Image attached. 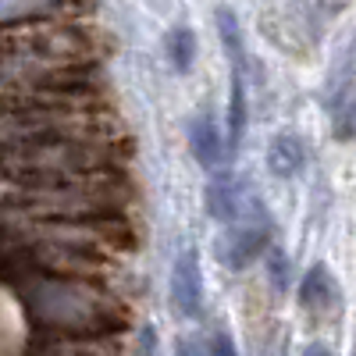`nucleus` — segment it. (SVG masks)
I'll use <instances>...</instances> for the list:
<instances>
[{
    "instance_id": "7ed1b4c3",
    "label": "nucleus",
    "mask_w": 356,
    "mask_h": 356,
    "mask_svg": "<svg viewBox=\"0 0 356 356\" xmlns=\"http://www.w3.org/2000/svg\"><path fill=\"white\" fill-rule=\"evenodd\" d=\"M143 228L136 211L118 214H79V218H18L4 214V243H68L97 246L111 253H136Z\"/></svg>"
},
{
    "instance_id": "6e6552de",
    "label": "nucleus",
    "mask_w": 356,
    "mask_h": 356,
    "mask_svg": "<svg viewBox=\"0 0 356 356\" xmlns=\"http://www.w3.org/2000/svg\"><path fill=\"white\" fill-rule=\"evenodd\" d=\"M267 250H271V221H267L264 203L257 196H250L239 211V221L232 225L228 250L221 253V260L228 267H246L250 260H257Z\"/></svg>"
},
{
    "instance_id": "f8f14e48",
    "label": "nucleus",
    "mask_w": 356,
    "mask_h": 356,
    "mask_svg": "<svg viewBox=\"0 0 356 356\" xmlns=\"http://www.w3.org/2000/svg\"><path fill=\"white\" fill-rule=\"evenodd\" d=\"M207 211H211L221 225H235L243 211V196H239V182L232 178V171H218L207 186Z\"/></svg>"
},
{
    "instance_id": "423d86ee",
    "label": "nucleus",
    "mask_w": 356,
    "mask_h": 356,
    "mask_svg": "<svg viewBox=\"0 0 356 356\" xmlns=\"http://www.w3.org/2000/svg\"><path fill=\"white\" fill-rule=\"evenodd\" d=\"M114 93L107 82L68 86V89H15L4 93V118L36 114H114Z\"/></svg>"
},
{
    "instance_id": "2eb2a0df",
    "label": "nucleus",
    "mask_w": 356,
    "mask_h": 356,
    "mask_svg": "<svg viewBox=\"0 0 356 356\" xmlns=\"http://www.w3.org/2000/svg\"><path fill=\"white\" fill-rule=\"evenodd\" d=\"M218 33H221V43H225V54L232 61V72H246V43H243V29H239V18H235L232 8H218Z\"/></svg>"
},
{
    "instance_id": "4be33fe9",
    "label": "nucleus",
    "mask_w": 356,
    "mask_h": 356,
    "mask_svg": "<svg viewBox=\"0 0 356 356\" xmlns=\"http://www.w3.org/2000/svg\"><path fill=\"white\" fill-rule=\"evenodd\" d=\"M303 356H332V349L324 346V342H310V346L303 349Z\"/></svg>"
},
{
    "instance_id": "412c9836",
    "label": "nucleus",
    "mask_w": 356,
    "mask_h": 356,
    "mask_svg": "<svg viewBox=\"0 0 356 356\" xmlns=\"http://www.w3.org/2000/svg\"><path fill=\"white\" fill-rule=\"evenodd\" d=\"M139 346H143V356H157V335H154V328H150V324L143 328V339H139Z\"/></svg>"
},
{
    "instance_id": "20e7f679",
    "label": "nucleus",
    "mask_w": 356,
    "mask_h": 356,
    "mask_svg": "<svg viewBox=\"0 0 356 356\" xmlns=\"http://www.w3.org/2000/svg\"><path fill=\"white\" fill-rule=\"evenodd\" d=\"M4 57L25 61H104V36L89 18L4 25Z\"/></svg>"
},
{
    "instance_id": "f3484780",
    "label": "nucleus",
    "mask_w": 356,
    "mask_h": 356,
    "mask_svg": "<svg viewBox=\"0 0 356 356\" xmlns=\"http://www.w3.org/2000/svg\"><path fill=\"white\" fill-rule=\"evenodd\" d=\"M193 33L189 29H171L168 33V61H171V68H178V72H186L189 65H193Z\"/></svg>"
},
{
    "instance_id": "0eeeda50",
    "label": "nucleus",
    "mask_w": 356,
    "mask_h": 356,
    "mask_svg": "<svg viewBox=\"0 0 356 356\" xmlns=\"http://www.w3.org/2000/svg\"><path fill=\"white\" fill-rule=\"evenodd\" d=\"M104 79V61H25L4 57V93L15 89H68L97 86Z\"/></svg>"
},
{
    "instance_id": "1a4fd4ad",
    "label": "nucleus",
    "mask_w": 356,
    "mask_h": 356,
    "mask_svg": "<svg viewBox=\"0 0 356 356\" xmlns=\"http://www.w3.org/2000/svg\"><path fill=\"white\" fill-rule=\"evenodd\" d=\"M171 303L182 317H200L203 314V271H200V257L196 250H178L171 264Z\"/></svg>"
},
{
    "instance_id": "aec40b11",
    "label": "nucleus",
    "mask_w": 356,
    "mask_h": 356,
    "mask_svg": "<svg viewBox=\"0 0 356 356\" xmlns=\"http://www.w3.org/2000/svg\"><path fill=\"white\" fill-rule=\"evenodd\" d=\"M175 356H211V353H207V339L200 342V339L182 335V339L175 342Z\"/></svg>"
},
{
    "instance_id": "f03ea898",
    "label": "nucleus",
    "mask_w": 356,
    "mask_h": 356,
    "mask_svg": "<svg viewBox=\"0 0 356 356\" xmlns=\"http://www.w3.org/2000/svg\"><path fill=\"white\" fill-rule=\"evenodd\" d=\"M132 171L86 175L65 182H25L4 186V214L18 218H79V214H118L136 211Z\"/></svg>"
},
{
    "instance_id": "9d476101",
    "label": "nucleus",
    "mask_w": 356,
    "mask_h": 356,
    "mask_svg": "<svg viewBox=\"0 0 356 356\" xmlns=\"http://www.w3.org/2000/svg\"><path fill=\"white\" fill-rule=\"evenodd\" d=\"M4 25L50 22V18H89L93 0H4Z\"/></svg>"
},
{
    "instance_id": "4468645a",
    "label": "nucleus",
    "mask_w": 356,
    "mask_h": 356,
    "mask_svg": "<svg viewBox=\"0 0 356 356\" xmlns=\"http://www.w3.org/2000/svg\"><path fill=\"white\" fill-rule=\"evenodd\" d=\"M303 161H307V154H303V143L296 132H278L271 139V146H267V164H271V171L278 178H292L303 168Z\"/></svg>"
},
{
    "instance_id": "5701e85b",
    "label": "nucleus",
    "mask_w": 356,
    "mask_h": 356,
    "mask_svg": "<svg viewBox=\"0 0 356 356\" xmlns=\"http://www.w3.org/2000/svg\"><path fill=\"white\" fill-rule=\"evenodd\" d=\"M353 356H356V349H353Z\"/></svg>"
},
{
    "instance_id": "6ab92c4d",
    "label": "nucleus",
    "mask_w": 356,
    "mask_h": 356,
    "mask_svg": "<svg viewBox=\"0 0 356 356\" xmlns=\"http://www.w3.org/2000/svg\"><path fill=\"white\" fill-rule=\"evenodd\" d=\"M207 353H211V356H239V349H235L228 328H221V324H218L211 335H207Z\"/></svg>"
},
{
    "instance_id": "f257e3e1",
    "label": "nucleus",
    "mask_w": 356,
    "mask_h": 356,
    "mask_svg": "<svg viewBox=\"0 0 356 356\" xmlns=\"http://www.w3.org/2000/svg\"><path fill=\"white\" fill-rule=\"evenodd\" d=\"M111 171H132V139L129 136L4 146V186L65 182V178L111 175Z\"/></svg>"
},
{
    "instance_id": "a211bd4d",
    "label": "nucleus",
    "mask_w": 356,
    "mask_h": 356,
    "mask_svg": "<svg viewBox=\"0 0 356 356\" xmlns=\"http://www.w3.org/2000/svg\"><path fill=\"white\" fill-rule=\"evenodd\" d=\"M264 257H267V278H271V285L275 289H285L289 285V257L278 246H271Z\"/></svg>"
},
{
    "instance_id": "dca6fc26",
    "label": "nucleus",
    "mask_w": 356,
    "mask_h": 356,
    "mask_svg": "<svg viewBox=\"0 0 356 356\" xmlns=\"http://www.w3.org/2000/svg\"><path fill=\"white\" fill-rule=\"evenodd\" d=\"M246 132V97H243V75L232 72V104H228V150L235 154V146L243 143Z\"/></svg>"
},
{
    "instance_id": "ddd939ff",
    "label": "nucleus",
    "mask_w": 356,
    "mask_h": 356,
    "mask_svg": "<svg viewBox=\"0 0 356 356\" xmlns=\"http://www.w3.org/2000/svg\"><path fill=\"white\" fill-rule=\"evenodd\" d=\"M189 146H193V157L203 164V168H218L221 161V150H225V139L214 125V114L211 111H200L193 122H189Z\"/></svg>"
},
{
    "instance_id": "9b49d317",
    "label": "nucleus",
    "mask_w": 356,
    "mask_h": 356,
    "mask_svg": "<svg viewBox=\"0 0 356 356\" xmlns=\"http://www.w3.org/2000/svg\"><path fill=\"white\" fill-rule=\"evenodd\" d=\"M335 300H339V285H335L332 271L324 264H314L300 282V307L314 317H324V314H332Z\"/></svg>"
},
{
    "instance_id": "39448f33",
    "label": "nucleus",
    "mask_w": 356,
    "mask_h": 356,
    "mask_svg": "<svg viewBox=\"0 0 356 356\" xmlns=\"http://www.w3.org/2000/svg\"><path fill=\"white\" fill-rule=\"evenodd\" d=\"M97 136H129L122 118L114 114H36V118H4V146L22 143H57V139H97Z\"/></svg>"
}]
</instances>
